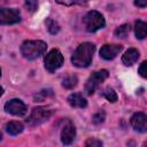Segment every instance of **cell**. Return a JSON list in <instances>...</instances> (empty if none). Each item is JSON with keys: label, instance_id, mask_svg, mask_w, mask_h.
<instances>
[{"label": "cell", "instance_id": "obj_1", "mask_svg": "<svg viewBox=\"0 0 147 147\" xmlns=\"http://www.w3.org/2000/svg\"><path fill=\"white\" fill-rule=\"evenodd\" d=\"M95 51V46L92 42H83L80 44L71 56V63L77 68L88 67L92 62L93 54Z\"/></svg>", "mask_w": 147, "mask_h": 147}, {"label": "cell", "instance_id": "obj_2", "mask_svg": "<svg viewBox=\"0 0 147 147\" xmlns=\"http://www.w3.org/2000/svg\"><path fill=\"white\" fill-rule=\"evenodd\" d=\"M46 48L47 44L42 40H26L21 46V53L28 60H36L46 52Z\"/></svg>", "mask_w": 147, "mask_h": 147}, {"label": "cell", "instance_id": "obj_3", "mask_svg": "<svg viewBox=\"0 0 147 147\" xmlns=\"http://www.w3.org/2000/svg\"><path fill=\"white\" fill-rule=\"evenodd\" d=\"M83 22H84V26H85L87 32H95V31L102 29L106 24L103 15L101 13L96 11V10L88 11L84 16Z\"/></svg>", "mask_w": 147, "mask_h": 147}, {"label": "cell", "instance_id": "obj_4", "mask_svg": "<svg viewBox=\"0 0 147 147\" xmlns=\"http://www.w3.org/2000/svg\"><path fill=\"white\" fill-rule=\"evenodd\" d=\"M53 114V110L47 107H36L31 110L30 115L25 119L29 126H37L46 122Z\"/></svg>", "mask_w": 147, "mask_h": 147}, {"label": "cell", "instance_id": "obj_5", "mask_svg": "<svg viewBox=\"0 0 147 147\" xmlns=\"http://www.w3.org/2000/svg\"><path fill=\"white\" fill-rule=\"evenodd\" d=\"M63 61H64V59H63L62 53H61L59 49H56V48L49 51V52L46 54L45 59H44L45 68H46V70L49 71V72H54V71H56L59 68H61V65L63 64Z\"/></svg>", "mask_w": 147, "mask_h": 147}, {"label": "cell", "instance_id": "obj_6", "mask_svg": "<svg viewBox=\"0 0 147 147\" xmlns=\"http://www.w3.org/2000/svg\"><path fill=\"white\" fill-rule=\"evenodd\" d=\"M108 76H109V74H108V70H106V69L92 72V75L88 77V79H87V82L85 84V92L88 95L93 94L95 92V90L100 86V84L105 79L108 78Z\"/></svg>", "mask_w": 147, "mask_h": 147}, {"label": "cell", "instance_id": "obj_7", "mask_svg": "<svg viewBox=\"0 0 147 147\" xmlns=\"http://www.w3.org/2000/svg\"><path fill=\"white\" fill-rule=\"evenodd\" d=\"M21 21V13L15 8H0V25L15 24Z\"/></svg>", "mask_w": 147, "mask_h": 147}, {"label": "cell", "instance_id": "obj_8", "mask_svg": "<svg viewBox=\"0 0 147 147\" xmlns=\"http://www.w3.org/2000/svg\"><path fill=\"white\" fill-rule=\"evenodd\" d=\"M5 110L8 114H11L15 116H23V115H25L28 108H26V105L22 100L11 99L5 103Z\"/></svg>", "mask_w": 147, "mask_h": 147}, {"label": "cell", "instance_id": "obj_9", "mask_svg": "<svg viewBox=\"0 0 147 147\" xmlns=\"http://www.w3.org/2000/svg\"><path fill=\"white\" fill-rule=\"evenodd\" d=\"M123 49L122 45H117V44H106L101 47L100 49V56L107 61H110L113 59H115Z\"/></svg>", "mask_w": 147, "mask_h": 147}, {"label": "cell", "instance_id": "obj_10", "mask_svg": "<svg viewBox=\"0 0 147 147\" xmlns=\"http://www.w3.org/2000/svg\"><path fill=\"white\" fill-rule=\"evenodd\" d=\"M76 138V129H75V125L68 121L64 126L62 127V131H61V141L62 144L64 145H70L74 142Z\"/></svg>", "mask_w": 147, "mask_h": 147}, {"label": "cell", "instance_id": "obj_11", "mask_svg": "<svg viewBox=\"0 0 147 147\" xmlns=\"http://www.w3.org/2000/svg\"><path fill=\"white\" fill-rule=\"evenodd\" d=\"M131 125L138 132L147 131V116L144 113H136L131 117Z\"/></svg>", "mask_w": 147, "mask_h": 147}, {"label": "cell", "instance_id": "obj_12", "mask_svg": "<svg viewBox=\"0 0 147 147\" xmlns=\"http://www.w3.org/2000/svg\"><path fill=\"white\" fill-rule=\"evenodd\" d=\"M139 56H140V54H139L138 49H136V48H129L124 53V55L122 56V62L125 65L129 67V65H132L133 63H136L138 61Z\"/></svg>", "mask_w": 147, "mask_h": 147}, {"label": "cell", "instance_id": "obj_13", "mask_svg": "<svg viewBox=\"0 0 147 147\" xmlns=\"http://www.w3.org/2000/svg\"><path fill=\"white\" fill-rule=\"evenodd\" d=\"M68 102L74 108H85L87 106L86 99L79 93H72L68 96Z\"/></svg>", "mask_w": 147, "mask_h": 147}, {"label": "cell", "instance_id": "obj_14", "mask_svg": "<svg viewBox=\"0 0 147 147\" xmlns=\"http://www.w3.org/2000/svg\"><path fill=\"white\" fill-rule=\"evenodd\" d=\"M134 33L137 39H145L147 36V24L144 21H137L134 24Z\"/></svg>", "mask_w": 147, "mask_h": 147}, {"label": "cell", "instance_id": "obj_15", "mask_svg": "<svg viewBox=\"0 0 147 147\" xmlns=\"http://www.w3.org/2000/svg\"><path fill=\"white\" fill-rule=\"evenodd\" d=\"M23 124L20 122H9L6 124V131L11 136H17L23 131Z\"/></svg>", "mask_w": 147, "mask_h": 147}, {"label": "cell", "instance_id": "obj_16", "mask_svg": "<svg viewBox=\"0 0 147 147\" xmlns=\"http://www.w3.org/2000/svg\"><path fill=\"white\" fill-rule=\"evenodd\" d=\"M77 83H78L77 76H75V75H69V76H67V77L62 80V86H63L64 88H67V90H70V88H74V87L77 85Z\"/></svg>", "mask_w": 147, "mask_h": 147}, {"label": "cell", "instance_id": "obj_17", "mask_svg": "<svg viewBox=\"0 0 147 147\" xmlns=\"http://www.w3.org/2000/svg\"><path fill=\"white\" fill-rule=\"evenodd\" d=\"M130 24H123V25H121V26H118L116 30H115V32H114V34L117 37V38H126L127 37V34H129V32H130Z\"/></svg>", "mask_w": 147, "mask_h": 147}, {"label": "cell", "instance_id": "obj_18", "mask_svg": "<svg viewBox=\"0 0 147 147\" xmlns=\"http://www.w3.org/2000/svg\"><path fill=\"white\" fill-rule=\"evenodd\" d=\"M46 26H47V30L51 34H56L59 31H60V25L57 24L56 21H54L53 18H47L46 20Z\"/></svg>", "mask_w": 147, "mask_h": 147}, {"label": "cell", "instance_id": "obj_19", "mask_svg": "<svg viewBox=\"0 0 147 147\" xmlns=\"http://www.w3.org/2000/svg\"><path fill=\"white\" fill-rule=\"evenodd\" d=\"M102 95H103L109 102H116V101H117V94H116V92H115L113 88H110V87H107V88L102 92Z\"/></svg>", "mask_w": 147, "mask_h": 147}, {"label": "cell", "instance_id": "obj_20", "mask_svg": "<svg viewBox=\"0 0 147 147\" xmlns=\"http://www.w3.org/2000/svg\"><path fill=\"white\" fill-rule=\"evenodd\" d=\"M59 5L63 6H75V5H85L88 2V0H55Z\"/></svg>", "mask_w": 147, "mask_h": 147}, {"label": "cell", "instance_id": "obj_21", "mask_svg": "<svg viewBox=\"0 0 147 147\" xmlns=\"http://www.w3.org/2000/svg\"><path fill=\"white\" fill-rule=\"evenodd\" d=\"M105 118H106V114H105V111H103V110H99L98 113H95V114L93 115V117H92V122H93L94 124H101V123L105 121Z\"/></svg>", "mask_w": 147, "mask_h": 147}, {"label": "cell", "instance_id": "obj_22", "mask_svg": "<svg viewBox=\"0 0 147 147\" xmlns=\"http://www.w3.org/2000/svg\"><path fill=\"white\" fill-rule=\"evenodd\" d=\"M25 7L30 11H34L38 8V0H25Z\"/></svg>", "mask_w": 147, "mask_h": 147}, {"label": "cell", "instance_id": "obj_23", "mask_svg": "<svg viewBox=\"0 0 147 147\" xmlns=\"http://www.w3.org/2000/svg\"><path fill=\"white\" fill-rule=\"evenodd\" d=\"M85 145H86L87 147H100V146H102V141L90 138V139H87V140H86Z\"/></svg>", "mask_w": 147, "mask_h": 147}, {"label": "cell", "instance_id": "obj_24", "mask_svg": "<svg viewBox=\"0 0 147 147\" xmlns=\"http://www.w3.org/2000/svg\"><path fill=\"white\" fill-rule=\"evenodd\" d=\"M146 67H147V62L144 61V62L140 64L139 69H138V72H139V75H140L142 78H147V70H146Z\"/></svg>", "mask_w": 147, "mask_h": 147}, {"label": "cell", "instance_id": "obj_25", "mask_svg": "<svg viewBox=\"0 0 147 147\" xmlns=\"http://www.w3.org/2000/svg\"><path fill=\"white\" fill-rule=\"evenodd\" d=\"M47 95H53V92H52V90H44V91H41V92H39V94L38 95H36V100H44V98L45 96H47Z\"/></svg>", "mask_w": 147, "mask_h": 147}, {"label": "cell", "instance_id": "obj_26", "mask_svg": "<svg viewBox=\"0 0 147 147\" xmlns=\"http://www.w3.org/2000/svg\"><path fill=\"white\" fill-rule=\"evenodd\" d=\"M134 6L139 8H145L147 6V0H134Z\"/></svg>", "mask_w": 147, "mask_h": 147}, {"label": "cell", "instance_id": "obj_27", "mask_svg": "<svg viewBox=\"0 0 147 147\" xmlns=\"http://www.w3.org/2000/svg\"><path fill=\"white\" fill-rule=\"evenodd\" d=\"M2 94H3V88H2L1 86H0V96H1Z\"/></svg>", "mask_w": 147, "mask_h": 147}, {"label": "cell", "instance_id": "obj_28", "mask_svg": "<svg viewBox=\"0 0 147 147\" xmlns=\"http://www.w3.org/2000/svg\"><path fill=\"white\" fill-rule=\"evenodd\" d=\"M1 138H2V136H1V133H0V141H1Z\"/></svg>", "mask_w": 147, "mask_h": 147}, {"label": "cell", "instance_id": "obj_29", "mask_svg": "<svg viewBox=\"0 0 147 147\" xmlns=\"http://www.w3.org/2000/svg\"><path fill=\"white\" fill-rule=\"evenodd\" d=\"M0 77H1V69H0Z\"/></svg>", "mask_w": 147, "mask_h": 147}]
</instances>
